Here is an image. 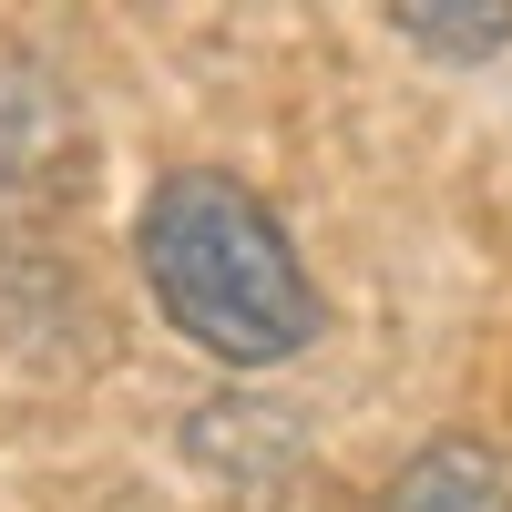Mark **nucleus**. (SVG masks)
<instances>
[{
  "label": "nucleus",
  "mask_w": 512,
  "mask_h": 512,
  "mask_svg": "<svg viewBox=\"0 0 512 512\" xmlns=\"http://www.w3.org/2000/svg\"><path fill=\"white\" fill-rule=\"evenodd\" d=\"M134 267L154 287L164 328L205 349L216 369H287L318 349L328 297L297 256L287 216L256 185L216 175V164H185L164 175L134 216Z\"/></svg>",
  "instance_id": "1"
},
{
  "label": "nucleus",
  "mask_w": 512,
  "mask_h": 512,
  "mask_svg": "<svg viewBox=\"0 0 512 512\" xmlns=\"http://www.w3.org/2000/svg\"><path fill=\"white\" fill-rule=\"evenodd\" d=\"M390 512H512V482L492 472V451L472 441H431L410 461V472L390 482Z\"/></svg>",
  "instance_id": "2"
},
{
  "label": "nucleus",
  "mask_w": 512,
  "mask_h": 512,
  "mask_svg": "<svg viewBox=\"0 0 512 512\" xmlns=\"http://www.w3.org/2000/svg\"><path fill=\"white\" fill-rule=\"evenodd\" d=\"M379 21L431 62H482V52L512 41V0H390Z\"/></svg>",
  "instance_id": "3"
}]
</instances>
